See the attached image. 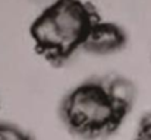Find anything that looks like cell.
Here are the masks:
<instances>
[{
    "label": "cell",
    "instance_id": "cell-1",
    "mask_svg": "<svg viewBox=\"0 0 151 140\" xmlns=\"http://www.w3.org/2000/svg\"><path fill=\"white\" fill-rule=\"evenodd\" d=\"M66 120L76 130L100 131L113 127L120 112L113 107L103 85H85L72 93L63 108Z\"/></svg>",
    "mask_w": 151,
    "mask_h": 140
},
{
    "label": "cell",
    "instance_id": "cell-2",
    "mask_svg": "<svg viewBox=\"0 0 151 140\" xmlns=\"http://www.w3.org/2000/svg\"><path fill=\"white\" fill-rule=\"evenodd\" d=\"M46 12L57 28L65 55L85 43L90 29L94 26L91 12L78 0H57Z\"/></svg>",
    "mask_w": 151,
    "mask_h": 140
},
{
    "label": "cell",
    "instance_id": "cell-3",
    "mask_svg": "<svg viewBox=\"0 0 151 140\" xmlns=\"http://www.w3.org/2000/svg\"><path fill=\"white\" fill-rule=\"evenodd\" d=\"M123 43H125V35L116 25L94 23L84 44L87 45V48L97 53H110L117 50Z\"/></svg>",
    "mask_w": 151,
    "mask_h": 140
},
{
    "label": "cell",
    "instance_id": "cell-4",
    "mask_svg": "<svg viewBox=\"0 0 151 140\" xmlns=\"http://www.w3.org/2000/svg\"><path fill=\"white\" fill-rule=\"evenodd\" d=\"M106 95L110 99V102L113 104V107L123 114L135 99V86L132 85V82L123 79V77H116L111 82H109L106 86Z\"/></svg>",
    "mask_w": 151,
    "mask_h": 140
},
{
    "label": "cell",
    "instance_id": "cell-5",
    "mask_svg": "<svg viewBox=\"0 0 151 140\" xmlns=\"http://www.w3.org/2000/svg\"><path fill=\"white\" fill-rule=\"evenodd\" d=\"M0 140H29L22 131L10 126H0Z\"/></svg>",
    "mask_w": 151,
    "mask_h": 140
},
{
    "label": "cell",
    "instance_id": "cell-6",
    "mask_svg": "<svg viewBox=\"0 0 151 140\" xmlns=\"http://www.w3.org/2000/svg\"><path fill=\"white\" fill-rule=\"evenodd\" d=\"M29 1H32V3H37V4H41V3H44L46 0H29Z\"/></svg>",
    "mask_w": 151,
    "mask_h": 140
}]
</instances>
